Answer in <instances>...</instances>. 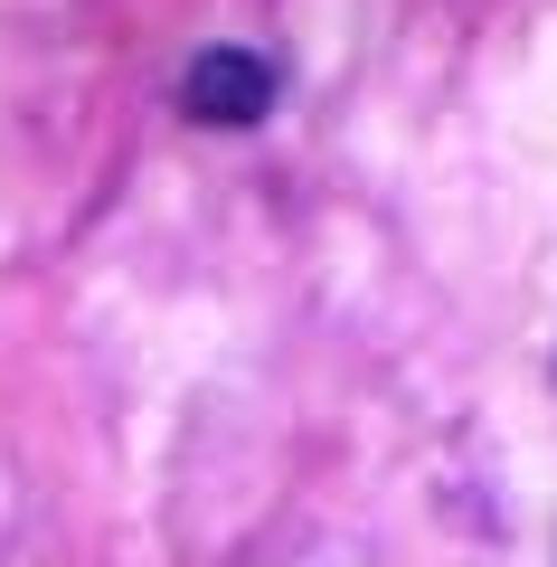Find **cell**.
I'll return each mask as SVG.
<instances>
[{
  "label": "cell",
  "instance_id": "6da1fadb",
  "mask_svg": "<svg viewBox=\"0 0 557 567\" xmlns=\"http://www.w3.org/2000/svg\"><path fill=\"white\" fill-rule=\"evenodd\" d=\"M179 114L218 123V133H246V123L275 114V66H265L256 48H199L189 76H179Z\"/></svg>",
  "mask_w": 557,
  "mask_h": 567
}]
</instances>
